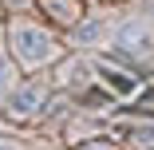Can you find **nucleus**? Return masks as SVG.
I'll use <instances>...</instances> for the list:
<instances>
[{"mask_svg": "<svg viewBox=\"0 0 154 150\" xmlns=\"http://www.w3.org/2000/svg\"><path fill=\"white\" fill-rule=\"evenodd\" d=\"M12 51H16V59L20 63H44V59H51V51H55V44H51V36L48 32H40V28H16V36H12Z\"/></svg>", "mask_w": 154, "mask_h": 150, "instance_id": "1", "label": "nucleus"}, {"mask_svg": "<svg viewBox=\"0 0 154 150\" xmlns=\"http://www.w3.org/2000/svg\"><path fill=\"white\" fill-rule=\"evenodd\" d=\"M95 75L107 83V95H111V99H127L134 87H138L134 75H122V71H115V67H95Z\"/></svg>", "mask_w": 154, "mask_h": 150, "instance_id": "2", "label": "nucleus"}, {"mask_svg": "<svg viewBox=\"0 0 154 150\" xmlns=\"http://www.w3.org/2000/svg\"><path fill=\"white\" fill-rule=\"evenodd\" d=\"M122 47H131L134 55H146V51H154V36L146 32V24H127L122 28V40H119Z\"/></svg>", "mask_w": 154, "mask_h": 150, "instance_id": "3", "label": "nucleus"}, {"mask_svg": "<svg viewBox=\"0 0 154 150\" xmlns=\"http://www.w3.org/2000/svg\"><path fill=\"white\" fill-rule=\"evenodd\" d=\"M40 107H44V87H20V91H16V103H12V111H16L20 118L36 115Z\"/></svg>", "mask_w": 154, "mask_h": 150, "instance_id": "4", "label": "nucleus"}, {"mask_svg": "<svg viewBox=\"0 0 154 150\" xmlns=\"http://www.w3.org/2000/svg\"><path fill=\"white\" fill-rule=\"evenodd\" d=\"M40 4L48 8V16L63 20V24H75V16H79V4H75V0H40Z\"/></svg>", "mask_w": 154, "mask_h": 150, "instance_id": "5", "label": "nucleus"}, {"mask_svg": "<svg viewBox=\"0 0 154 150\" xmlns=\"http://www.w3.org/2000/svg\"><path fill=\"white\" fill-rule=\"evenodd\" d=\"M127 142H131V150H154V123L134 127V130L127 134Z\"/></svg>", "mask_w": 154, "mask_h": 150, "instance_id": "6", "label": "nucleus"}, {"mask_svg": "<svg viewBox=\"0 0 154 150\" xmlns=\"http://www.w3.org/2000/svg\"><path fill=\"white\" fill-rule=\"evenodd\" d=\"M103 32H107L103 20H95V24H79V28H75V40H79V44H95V40H103Z\"/></svg>", "mask_w": 154, "mask_h": 150, "instance_id": "7", "label": "nucleus"}, {"mask_svg": "<svg viewBox=\"0 0 154 150\" xmlns=\"http://www.w3.org/2000/svg\"><path fill=\"white\" fill-rule=\"evenodd\" d=\"M75 150H115V142L99 138V142H83V146H75Z\"/></svg>", "mask_w": 154, "mask_h": 150, "instance_id": "8", "label": "nucleus"}, {"mask_svg": "<svg viewBox=\"0 0 154 150\" xmlns=\"http://www.w3.org/2000/svg\"><path fill=\"white\" fill-rule=\"evenodd\" d=\"M4 91H8V67L0 63V95H4Z\"/></svg>", "mask_w": 154, "mask_h": 150, "instance_id": "9", "label": "nucleus"}, {"mask_svg": "<svg viewBox=\"0 0 154 150\" xmlns=\"http://www.w3.org/2000/svg\"><path fill=\"white\" fill-rule=\"evenodd\" d=\"M0 150H20V142L16 138H0Z\"/></svg>", "mask_w": 154, "mask_h": 150, "instance_id": "10", "label": "nucleus"}, {"mask_svg": "<svg viewBox=\"0 0 154 150\" xmlns=\"http://www.w3.org/2000/svg\"><path fill=\"white\" fill-rule=\"evenodd\" d=\"M28 4V0H8V8H24Z\"/></svg>", "mask_w": 154, "mask_h": 150, "instance_id": "11", "label": "nucleus"}]
</instances>
